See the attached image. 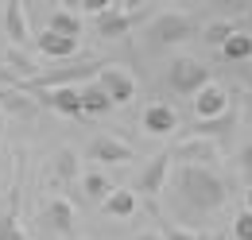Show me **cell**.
Listing matches in <instances>:
<instances>
[{"label": "cell", "instance_id": "1", "mask_svg": "<svg viewBox=\"0 0 252 240\" xmlns=\"http://www.w3.org/2000/svg\"><path fill=\"white\" fill-rule=\"evenodd\" d=\"M179 198H183V206H190L194 213H218L225 206V182L214 175V167H194V163H183L179 167Z\"/></svg>", "mask_w": 252, "mask_h": 240}, {"label": "cell", "instance_id": "2", "mask_svg": "<svg viewBox=\"0 0 252 240\" xmlns=\"http://www.w3.org/2000/svg\"><path fill=\"white\" fill-rule=\"evenodd\" d=\"M198 35V20H190V16H159L148 24V39L159 43V47H175V43H187Z\"/></svg>", "mask_w": 252, "mask_h": 240}, {"label": "cell", "instance_id": "3", "mask_svg": "<svg viewBox=\"0 0 252 240\" xmlns=\"http://www.w3.org/2000/svg\"><path fill=\"white\" fill-rule=\"evenodd\" d=\"M167 82H171L175 93H190L194 97L206 82H214V74L206 70V62H198V59H175L171 70H167Z\"/></svg>", "mask_w": 252, "mask_h": 240}, {"label": "cell", "instance_id": "4", "mask_svg": "<svg viewBox=\"0 0 252 240\" xmlns=\"http://www.w3.org/2000/svg\"><path fill=\"white\" fill-rule=\"evenodd\" d=\"M175 159L179 163H194V167H218L221 163V148L214 144V136H190L175 148Z\"/></svg>", "mask_w": 252, "mask_h": 240}, {"label": "cell", "instance_id": "5", "mask_svg": "<svg viewBox=\"0 0 252 240\" xmlns=\"http://www.w3.org/2000/svg\"><path fill=\"white\" fill-rule=\"evenodd\" d=\"M97 86L113 97V105H128V101H136V78L128 74L125 66H105V70H97Z\"/></svg>", "mask_w": 252, "mask_h": 240}, {"label": "cell", "instance_id": "6", "mask_svg": "<svg viewBox=\"0 0 252 240\" xmlns=\"http://www.w3.org/2000/svg\"><path fill=\"white\" fill-rule=\"evenodd\" d=\"M233 109V101H229V90L218 86V82H206L202 90L194 93V117L198 120H214L221 113H229Z\"/></svg>", "mask_w": 252, "mask_h": 240}, {"label": "cell", "instance_id": "7", "mask_svg": "<svg viewBox=\"0 0 252 240\" xmlns=\"http://www.w3.org/2000/svg\"><path fill=\"white\" fill-rule=\"evenodd\" d=\"M35 47H39V55H47V59H74L78 51H82V35H59V31H39L35 35Z\"/></svg>", "mask_w": 252, "mask_h": 240}, {"label": "cell", "instance_id": "8", "mask_svg": "<svg viewBox=\"0 0 252 240\" xmlns=\"http://www.w3.org/2000/svg\"><path fill=\"white\" fill-rule=\"evenodd\" d=\"M47 109L63 113V117H82V97L74 86H51V90H32Z\"/></svg>", "mask_w": 252, "mask_h": 240}, {"label": "cell", "instance_id": "9", "mask_svg": "<svg viewBox=\"0 0 252 240\" xmlns=\"http://www.w3.org/2000/svg\"><path fill=\"white\" fill-rule=\"evenodd\" d=\"M4 35L12 47H28L35 43L32 28H28V16H24V4L20 0H4Z\"/></svg>", "mask_w": 252, "mask_h": 240}, {"label": "cell", "instance_id": "10", "mask_svg": "<svg viewBox=\"0 0 252 240\" xmlns=\"http://www.w3.org/2000/svg\"><path fill=\"white\" fill-rule=\"evenodd\" d=\"M167 175H171V155L163 151V155H156V159L144 167V175L136 182V194H148V198L163 194V190H167Z\"/></svg>", "mask_w": 252, "mask_h": 240}, {"label": "cell", "instance_id": "11", "mask_svg": "<svg viewBox=\"0 0 252 240\" xmlns=\"http://www.w3.org/2000/svg\"><path fill=\"white\" fill-rule=\"evenodd\" d=\"M94 163H132L136 159V151L128 148V144H121V140H113V136H97L94 144H90V151H86Z\"/></svg>", "mask_w": 252, "mask_h": 240}, {"label": "cell", "instance_id": "12", "mask_svg": "<svg viewBox=\"0 0 252 240\" xmlns=\"http://www.w3.org/2000/svg\"><path fill=\"white\" fill-rule=\"evenodd\" d=\"M140 124L148 136H171V132H179V113L171 105H152V109H144Z\"/></svg>", "mask_w": 252, "mask_h": 240}, {"label": "cell", "instance_id": "13", "mask_svg": "<svg viewBox=\"0 0 252 240\" xmlns=\"http://www.w3.org/2000/svg\"><path fill=\"white\" fill-rule=\"evenodd\" d=\"M78 97H82V117H105V113H113L117 105H113V97L97 86V78H90L82 90H78Z\"/></svg>", "mask_w": 252, "mask_h": 240}, {"label": "cell", "instance_id": "14", "mask_svg": "<svg viewBox=\"0 0 252 240\" xmlns=\"http://www.w3.org/2000/svg\"><path fill=\"white\" fill-rule=\"evenodd\" d=\"M101 210L109 213V217H121V221H125V217H132V213L140 210V194H136V190H117V186H113V190L101 198Z\"/></svg>", "mask_w": 252, "mask_h": 240}, {"label": "cell", "instance_id": "15", "mask_svg": "<svg viewBox=\"0 0 252 240\" xmlns=\"http://www.w3.org/2000/svg\"><path fill=\"white\" fill-rule=\"evenodd\" d=\"M218 51H221V59H225V62H249V59H252V35L237 28V31H233V35H229V39L218 47Z\"/></svg>", "mask_w": 252, "mask_h": 240}, {"label": "cell", "instance_id": "16", "mask_svg": "<svg viewBox=\"0 0 252 240\" xmlns=\"http://www.w3.org/2000/svg\"><path fill=\"white\" fill-rule=\"evenodd\" d=\"M128 28H132V16L121 12V8H109V12L97 16V31H101L105 39H117V35H125Z\"/></svg>", "mask_w": 252, "mask_h": 240}, {"label": "cell", "instance_id": "17", "mask_svg": "<svg viewBox=\"0 0 252 240\" xmlns=\"http://www.w3.org/2000/svg\"><path fill=\"white\" fill-rule=\"evenodd\" d=\"M47 28L59 31V35H82V16L70 12V8H55V12L47 16Z\"/></svg>", "mask_w": 252, "mask_h": 240}, {"label": "cell", "instance_id": "18", "mask_svg": "<svg viewBox=\"0 0 252 240\" xmlns=\"http://www.w3.org/2000/svg\"><path fill=\"white\" fill-rule=\"evenodd\" d=\"M47 221H51V229L70 233V229H74V206H70L66 198H55V202L47 206Z\"/></svg>", "mask_w": 252, "mask_h": 240}, {"label": "cell", "instance_id": "19", "mask_svg": "<svg viewBox=\"0 0 252 240\" xmlns=\"http://www.w3.org/2000/svg\"><path fill=\"white\" fill-rule=\"evenodd\" d=\"M82 190H86V198L101 202V198L113 190V182H109V175H105V171H86V175H82Z\"/></svg>", "mask_w": 252, "mask_h": 240}, {"label": "cell", "instance_id": "20", "mask_svg": "<svg viewBox=\"0 0 252 240\" xmlns=\"http://www.w3.org/2000/svg\"><path fill=\"white\" fill-rule=\"evenodd\" d=\"M233 31H237V24H233V20H214V24H206L202 39H206L210 47H221V43H225V39H229Z\"/></svg>", "mask_w": 252, "mask_h": 240}, {"label": "cell", "instance_id": "21", "mask_svg": "<svg viewBox=\"0 0 252 240\" xmlns=\"http://www.w3.org/2000/svg\"><path fill=\"white\" fill-rule=\"evenodd\" d=\"M233 240H252V210L237 213V221H233Z\"/></svg>", "mask_w": 252, "mask_h": 240}, {"label": "cell", "instance_id": "22", "mask_svg": "<svg viewBox=\"0 0 252 240\" xmlns=\"http://www.w3.org/2000/svg\"><path fill=\"white\" fill-rule=\"evenodd\" d=\"M109 8H117V0H82V12H90V16H101Z\"/></svg>", "mask_w": 252, "mask_h": 240}, {"label": "cell", "instance_id": "23", "mask_svg": "<svg viewBox=\"0 0 252 240\" xmlns=\"http://www.w3.org/2000/svg\"><path fill=\"white\" fill-rule=\"evenodd\" d=\"M163 240H206L202 233H187V229H163Z\"/></svg>", "mask_w": 252, "mask_h": 240}, {"label": "cell", "instance_id": "24", "mask_svg": "<svg viewBox=\"0 0 252 240\" xmlns=\"http://www.w3.org/2000/svg\"><path fill=\"white\" fill-rule=\"evenodd\" d=\"M241 171H245V179H252V144H245L241 151Z\"/></svg>", "mask_w": 252, "mask_h": 240}, {"label": "cell", "instance_id": "25", "mask_svg": "<svg viewBox=\"0 0 252 240\" xmlns=\"http://www.w3.org/2000/svg\"><path fill=\"white\" fill-rule=\"evenodd\" d=\"M59 8H70V12H82V0H59Z\"/></svg>", "mask_w": 252, "mask_h": 240}, {"label": "cell", "instance_id": "26", "mask_svg": "<svg viewBox=\"0 0 252 240\" xmlns=\"http://www.w3.org/2000/svg\"><path fill=\"white\" fill-rule=\"evenodd\" d=\"M136 240H163V233H140Z\"/></svg>", "mask_w": 252, "mask_h": 240}, {"label": "cell", "instance_id": "27", "mask_svg": "<svg viewBox=\"0 0 252 240\" xmlns=\"http://www.w3.org/2000/svg\"><path fill=\"white\" fill-rule=\"evenodd\" d=\"M245 202H249V210H252V186H249V190H245Z\"/></svg>", "mask_w": 252, "mask_h": 240}, {"label": "cell", "instance_id": "28", "mask_svg": "<svg viewBox=\"0 0 252 240\" xmlns=\"http://www.w3.org/2000/svg\"><path fill=\"white\" fill-rule=\"evenodd\" d=\"M0 120H4V117H0Z\"/></svg>", "mask_w": 252, "mask_h": 240}]
</instances>
